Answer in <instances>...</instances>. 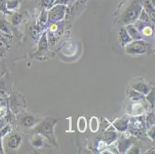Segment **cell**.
Wrapping results in <instances>:
<instances>
[{
    "instance_id": "11",
    "label": "cell",
    "mask_w": 155,
    "mask_h": 154,
    "mask_svg": "<svg viewBox=\"0 0 155 154\" xmlns=\"http://www.w3.org/2000/svg\"><path fill=\"white\" fill-rule=\"evenodd\" d=\"M32 145L34 147L36 148H40L43 146V139L41 136H35L32 137Z\"/></svg>"
},
{
    "instance_id": "13",
    "label": "cell",
    "mask_w": 155,
    "mask_h": 154,
    "mask_svg": "<svg viewBox=\"0 0 155 154\" xmlns=\"http://www.w3.org/2000/svg\"><path fill=\"white\" fill-rule=\"evenodd\" d=\"M117 137V134L114 132H108L104 134V139L107 144L111 143L113 141L115 140Z\"/></svg>"
},
{
    "instance_id": "12",
    "label": "cell",
    "mask_w": 155,
    "mask_h": 154,
    "mask_svg": "<svg viewBox=\"0 0 155 154\" xmlns=\"http://www.w3.org/2000/svg\"><path fill=\"white\" fill-rule=\"evenodd\" d=\"M0 31H2L4 33L6 34L10 33V29H9L6 20H5L3 18H1V17H0Z\"/></svg>"
},
{
    "instance_id": "19",
    "label": "cell",
    "mask_w": 155,
    "mask_h": 154,
    "mask_svg": "<svg viewBox=\"0 0 155 154\" xmlns=\"http://www.w3.org/2000/svg\"><path fill=\"white\" fill-rule=\"evenodd\" d=\"M130 97L133 99L134 100H138L143 98V96L140 93H139V92H136V90H131L130 93Z\"/></svg>"
},
{
    "instance_id": "3",
    "label": "cell",
    "mask_w": 155,
    "mask_h": 154,
    "mask_svg": "<svg viewBox=\"0 0 155 154\" xmlns=\"http://www.w3.org/2000/svg\"><path fill=\"white\" fill-rule=\"evenodd\" d=\"M147 50V46L143 41L135 40L128 43L126 46L127 53L129 54H143Z\"/></svg>"
},
{
    "instance_id": "4",
    "label": "cell",
    "mask_w": 155,
    "mask_h": 154,
    "mask_svg": "<svg viewBox=\"0 0 155 154\" xmlns=\"http://www.w3.org/2000/svg\"><path fill=\"white\" fill-rule=\"evenodd\" d=\"M65 6L63 5H57L53 7L49 13V19L50 22H55L60 20L64 16Z\"/></svg>"
},
{
    "instance_id": "16",
    "label": "cell",
    "mask_w": 155,
    "mask_h": 154,
    "mask_svg": "<svg viewBox=\"0 0 155 154\" xmlns=\"http://www.w3.org/2000/svg\"><path fill=\"white\" fill-rule=\"evenodd\" d=\"M6 3L7 0H0V11L4 14H9L10 12L7 9Z\"/></svg>"
},
{
    "instance_id": "25",
    "label": "cell",
    "mask_w": 155,
    "mask_h": 154,
    "mask_svg": "<svg viewBox=\"0 0 155 154\" xmlns=\"http://www.w3.org/2000/svg\"><path fill=\"white\" fill-rule=\"evenodd\" d=\"M5 126V121L4 120L2 117H0V130L2 129V127H4Z\"/></svg>"
},
{
    "instance_id": "2",
    "label": "cell",
    "mask_w": 155,
    "mask_h": 154,
    "mask_svg": "<svg viewBox=\"0 0 155 154\" xmlns=\"http://www.w3.org/2000/svg\"><path fill=\"white\" fill-rule=\"evenodd\" d=\"M56 120H46L37 127V132L50 139H54V125Z\"/></svg>"
},
{
    "instance_id": "23",
    "label": "cell",
    "mask_w": 155,
    "mask_h": 154,
    "mask_svg": "<svg viewBox=\"0 0 155 154\" xmlns=\"http://www.w3.org/2000/svg\"><path fill=\"white\" fill-rule=\"evenodd\" d=\"M152 32H153V30H152L151 28L149 27V26H146V27L143 28V33L144 34V35H146V36H150L152 34Z\"/></svg>"
},
{
    "instance_id": "7",
    "label": "cell",
    "mask_w": 155,
    "mask_h": 154,
    "mask_svg": "<svg viewBox=\"0 0 155 154\" xmlns=\"http://www.w3.org/2000/svg\"><path fill=\"white\" fill-rule=\"evenodd\" d=\"M38 121L32 116H26L21 119V124L25 127H32L34 126Z\"/></svg>"
},
{
    "instance_id": "9",
    "label": "cell",
    "mask_w": 155,
    "mask_h": 154,
    "mask_svg": "<svg viewBox=\"0 0 155 154\" xmlns=\"http://www.w3.org/2000/svg\"><path fill=\"white\" fill-rule=\"evenodd\" d=\"M132 88L134 90H136V91L139 92V93H143L145 95L148 94L149 93L148 87H147L146 84H144V83H139L136 85H134L133 87H132Z\"/></svg>"
},
{
    "instance_id": "21",
    "label": "cell",
    "mask_w": 155,
    "mask_h": 154,
    "mask_svg": "<svg viewBox=\"0 0 155 154\" xmlns=\"http://www.w3.org/2000/svg\"><path fill=\"white\" fill-rule=\"evenodd\" d=\"M10 131H11V127L9 126V125L5 126L2 127V129H1V130H0V137L2 138L3 137V136H5L6 135V134L9 133Z\"/></svg>"
},
{
    "instance_id": "10",
    "label": "cell",
    "mask_w": 155,
    "mask_h": 154,
    "mask_svg": "<svg viewBox=\"0 0 155 154\" xmlns=\"http://www.w3.org/2000/svg\"><path fill=\"white\" fill-rule=\"evenodd\" d=\"M127 31L129 36L132 39H135V40H139L141 38V35H140V33L137 32V30L134 27L133 25H128Z\"/></svg>"
},
{
    "instance_id": "5",
    "label": "cell",
    "mask_w": 155,
    "mask_h": 154,
    "mask_svg": "<svg viewBox=\"0 0 155 154\" xmlns=\"http://www.w3.org/2000/svg\"><path fill=\"white\" fill-rule=\"evenodd\" d=\"M22 143V138L19 134H12L8 140V146L12 149H17Z\"/></svg>"
},
{
    "instance_id": "1",
    "label": "cell",
    "mask_w": 155,
    "mask_h": 154,
    "mask_svg": "<svg viewBox=\"0 0 155 154\" xmlns=\"http://www.w3.org/2000/svg\"><path fill=\"white\" fill-rule=\"evenodd\" d=\"M141 9V5L137 1L134 2L127 8V10L125 11L124 14L123 18H122L124 23H130V22H134L140 15Z\"/></svg>"
},
{
    "instance_id": "8",
    "label": "cell",
    "mask_w": 155,
    "mask_h": 154,
    "mask_svg": "<svg viewBox=\"0 0 155 154\" xmlns=\"http://www.w3.org/2000/svg\"><path fill=\"white\" fill-rule=\"evenodd\" d=\"M143 5L147 12L150 13V16L154 18V9L153 7L154 6V0H143Z\"/></svg>"
},
{
    "instance_id": "22",
    "label": "cell",
    "mask_w": 155,
    "mask_h": 154,
    "mask_svg": "<svg viewBox=\"0 0 155 154\" xmlns=\"http://www.w3.org/2000/svg\"><path fill=\"white\" fill-rule=\"evenodd\" d=\"M98 128H99V124H98V123H97V119L93 118L92 120H91V130L94 131V132H96V131L98 129Z\"/></svg>"
},
{
    "instance_id": "18",
    "label": "cell",
    "mask_w": 155,
    "mask_h": 154,
    "mask_svg": "<svg viewBox=\"0 0 155 154\" xmlns=\"http://www.w3.org/2000/svg\"><path fill=\"white\" fill-rule=\"evenodd\" d=\"M39 50H43V49H45L46 47H47V40H46V33H44L43 37L41 38V40H40V42H39Z\"/></svg>"
},
{
    "instance_id": "26",
    "label": "cell",
    "mask_w": 155,
    "mask_h": 154,
    "mask_svg": "<svg viewBox=\"0 0 155 154\" xmlns=\"http://www.w3.org/2000/svg\"><path fill=\"white\" fill-rule=\"evenodd\" d=\"M3 147H2V139L0 137V153H3Z\"/></svg>"
},
{
    "instance_id": "17",
    "label": "cell",
    "mask_w": 155,
    "mask_h": 154,
    "mask_svg": "<svg viewBox=\"0 0 155 154\" xmlns=\"http://www.w3.org/2000/svg\"><path fill=\"white\" fill-rule=\"evenodd\" d=\"M22 21V15L19 13H15L12 17V23L13 25H18Z\"/></svg>"
},
{
    "instance_id": "14",
    "label": "cell",
    "mask_w": 155,
    "mask_h": 154,
    "mask_svg": "<svg viewBox=\"0 0 155 154\" xmlns=\"http://www.w3.org/2000/svg\"><path fill=\"white\" fill-rule=\"evenodd\" d=\"M18 4H19V1L18 0H7L6 3V7L8 10H12L14 9L16 7L18 6Z\"/></svg>"
},
{
    "instance_id": "6",
    "label": "cell",
    "mask_w": 155,
    "mask_h": 154,
    "mask_svg": "<svg viewBox=\"0 0 155 154\" xmlns=\"http://www.w3.org/2000/svg\"><path fill=\"white\" fill-rule=\"evenodd\" d=\"M119 38L121 42V45L123 46L127 45L129 42H131V38L129 36L128 32L125 29H120L119 30Z\"/></svg>"
},
{
    "instance_id": "20",
    "label": "cell",
    "mask_w": 155,
    "mask_h": 154,
    "mask_svg": "<svg viewBox=\"0 0 155 154\" xmlns=\"http://www.w3.org/2000/svg\"><path fill=\"white\" fill-rule=\"evenodd\" d=\"M78 126L79 130L81 131V132H84L87 128V123H86V121L84 120V118H83V117L79 120Z\"/></svg>"
},
{
    "instance_id": "15",
    "label": "cell",
    "mask_w": 155,
    "mask_h": 154,
    "mask_svg": "<svg viewBox=\"0 0 155 154\" xmlns=\"http://www.w3.org/2000/svg\"><path fill=\"white\" fill-rule=\"evenodd\" d=\"M114 126H115V127L117 128L119 130H125V129L127 128V121L120 120L114 124Z\"/></svg>"
},
{
    "instance_id": "24",
    "label": "cell",
    "mask_w": 155,
    "mask_h": 154,
    "mask_svg": "<svg viewBox=\"0 0 155 154\" xmlns=\"http://www.w3.org/2000/svg\"><path fill=\"white\" fill-rule=\"evenodd\" d=\"M54 0H43V4L46 8H50L53 5Z\"/></svg>"
}]
</instances>
